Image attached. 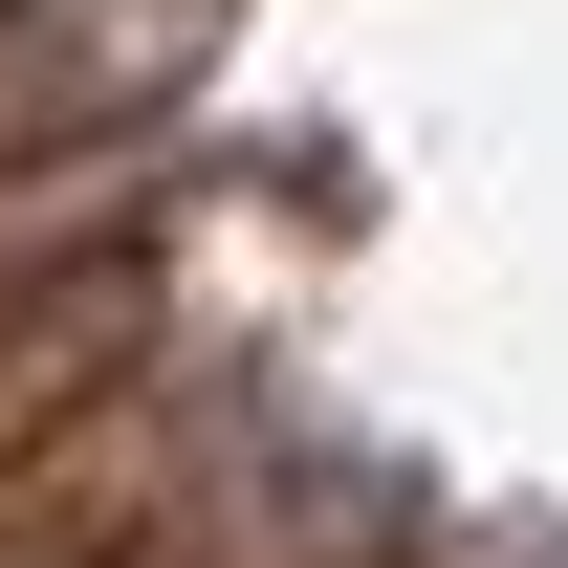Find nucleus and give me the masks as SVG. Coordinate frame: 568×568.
Here are the masks:
<instances>
[{"label":"nucleus","mask_w":568,"mask_h":568,"mask_svg":"<svg viewBox=\"0 0 568 568\" xmlns=\"http://www.w3.org/2000/svg\"><path fill=\"white\" fill-rule=\"evenodd\" d=\"M153 67H197V0H0V132H88Z\"/></svg>","instance_id":"f257e3e1"}]
</instances>
